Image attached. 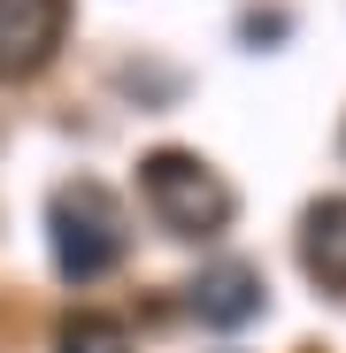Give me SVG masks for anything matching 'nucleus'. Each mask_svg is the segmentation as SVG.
Returning <instances> with one entry per match:
<instances>
[{
  "label": "nucleus",
  "mask_w": 346,
  "mask_h": 353,
  "mask_svg": "<svg viewBox=\"0 0 346 353\" xmlns=\"http://www.w3.org/2000/svg\"><path fill=\"white\" fill-rule=\"evenodd\" d=\"M46 239H54V269L70 284H93L124 261V208H115L108 185L93 176H70V185H54L46 200Z\"/></svg>",
  "instance_id": "obj_1"
},
{
  "label": "nucleus",
  "mask_w": 346,
  "mask_h": 353,
  "mask_svg": "<svg viewBox=\"0 0 346 353\" xmlns=\"http://www.w3.org/2000/svg\"><path fill=\"white\" fill-rule=\"evenodd\" d=\"M139 192L146 208L162 215V230H177V239H215V230L231 223V185L185 146H162L139 161Z\"/></svg>",
  "instance_id": "obj_2"
},
{
  "label": "nucleus",
  "mask_w": 346,
  "mask_h": 353,
  "mask_svg": "<svg viewBox=\"0 0 346 353\" xmlns=\"http://www.w3.org/2000/svg\"><path fill=\"white\" fill-rule=\"evenodd\" d=\"M62 46V0H0V77H31Z\"/></svg>",
  "instance_id": "obj_3"
},
{
  "label": "nucleus",
  "mask_w": 346,
  "mask_h": 353,
  "mask_svg": "<svg viewBox=\"0 0 346 353\" xmlns=\"http://www.w3.org/2000/svg\"><path fill=\"white\" fill-rule=\"evenodd\" d=\"M193 315L208 330H247L262 315V269L254 261H215L193 276Z\"/></svg>",
  "instance_id": "obj_4"
},
{
  "label": "nucleus",
  "mask_w": 346,
  "mask_h": 353,
  "mask_svg": "<svg viewBox=\"0 0 346 353\" xmlns=\"http://www.w3.org/2000/svg\"><path fill=\"white\" fill-rule=\"evenodd\" d=\"M300 261L323 292H346V192L338 200H316L308 223H300Z\"/></svg>",
  "instance_id": "obj_5"
},
{
  "label": "nucleus",
  "mask_w": 346,
  "mask_h": 353,
  "mask_svg": "<svg viewBox=\"0 0 346 353\" xmlns=\"http://www.w3.org/2000/svg\"><path fill=\"white\" fill-rule=\"evenodd\" d=\"M54 353H131V338L115 315H70L54 330Z\"/></svg>",
  "instance_id": "obj_6"
}]
</instances>
